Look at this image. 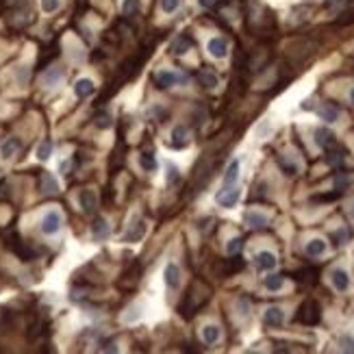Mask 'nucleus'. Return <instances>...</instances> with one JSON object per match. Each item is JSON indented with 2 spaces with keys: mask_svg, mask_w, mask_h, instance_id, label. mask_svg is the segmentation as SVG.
I'll use <instances>...</instances> for the list:
<instances>
[{
  "mask_svg": "<svg viewBox=\"0 0 354 354\" xmlns=\"http://www.w3.org/2000/svg\"><path fill=\"white\" fill-rule=\"evenodd\" d=\"M152 48H155V44H146V46H142V48H139V53H135L133 57H128L126 61L120 65L118 72H115V76H113V81L109 83V87L105 89V94L100 96V105H105L106 98L113 96L115 91H118L120 87L124 85V83H128L130 78L137 76V72L142 70V65L146 63V59L152 54Z\"/></svg>",
  "mask_w": 354,
  "mask_h": 354,
  "instance_id": "obj_1",
  "label": "nucleus"
},
{
  "mask_svg": "<svg viewBox=\"0 0 354 354\" xmlns=\"http://www.w3.org/2000/svg\"><path fill=\"white\" fill-rule=\"evenodd\" d=\"M209 298H211V287L204 285L202 281H194L192 285H189L187 293H185V300L180 302V306H178L180 315L192 319L194 315L209 302Z\"/></svg>",
  "mask_w": 354,
  "mask_h": 354,
  "instance_id": "obj_2",
  "label": "nucleus"
},
{
  "mask_svg": "<svg viewBox=\"0 0 354 354\" xmlns=\"http://www.w3.org/2000/svg\"><path fill=\"white\" fill-rule=\"evenodd\" d=\"M296 322H300L302 326H318L322 322V306L315 300H311V298L304 300L296 313Z\"/></svg>",
  "mask_w": 354,
  "mask_h": 354,
  "instance_id": "obj_3",
  "label": "nucleus"
},
{
  "mask_svg": "<svg viewBox=\"0 0 354 354\" xmlns=\"http://www.w3.org/2000/svg\"><path fill=\"white\" fill-rule=\"evenodd\" d=\"M187 81H189L187 74L174 72V70H161V72L155 74V85L159 89H167V87H174V85H185Z\"/></svg>",
  "mask_w": 354,
  "mask_h": 354,
  "instance_id": "obj_4",
  "label": "nucleus"
},
{
  "mask_svg": "<svg viewBox=\"0 0 354 354\" xmlns=\"http://www.w3.org/2000/svg\"><path fill=\"white\" fill-rule=\"evenodd\" d=\"M239 195H241L239 189H235V187H224L220 194L215 195V200H217V204H220V207L230 209V207H235V204H237Z\"/></svg>",
  "mask_w": 354,
  "mask_h": 354,
  "instance_id": "obj_5",
  "label": "nucleus"
},
{
  "mask_svg": "<svg viewBox=\"0 0 354 354\" xmlns=\"http://www.w3.org/2000/svg\"><path fill=\"white\" fill-rule=\"evenodd\" d=\"M139 278H142V267H139L137 263H135V267H128L126 272H124V276L118 281V285L122 287V289H133L135 285L139 283Z\"/></svg>",
  "mask_w": 354,
  "mask_h": 354,
  "instance_id": "obj_6",
  "label": "nucleus"
},
{
  "mask_svg": "<svg viewBox=\"0 0 354 354\" xmlns=\"http://www.w3.org/2000/svg\"><path fill=\"white\" fill-rule=\"evenodd\" d=\"M59 228H61V215L57 211H48L44 215V220H41V230L46 235H54Z\"/></svg>",
  "mask_w": 354,
  "mask_h": 354,
  "instance_id": "obj_7",
  "label": "nucleus"
},
{
  "mask_svg": "<svg viewBox=\"0 0 354 354\" xmlns=\"http://www.w3.org/2000/svg\"><path fill=\"white\" fill-rule=\"evenodd\" d=\"M244 222L250 228H254V230H261V228H265V226L269 224V217L263 215V213H259V211H246Z\"/></svg>",
  "mask_w": 354,
  "mask_h": 354,
  "instance_id": "obj_8",
  "label": "nucleus"
},
{
  "mask_svg": "<svg viewBox=\"0 0 354 354\" xmlns=\"http://www.w3.org/2000/svg\"><path fill=\"white\" fill-rule=\"evenodd\" d=\"M39 189H41V194H46V195L57 194L59 192L57 178H54L50 172H41V176H39Z\"/></svg>",
  "mask_w": 354,
  "mask_h": 354,
  "instance_id": "obj_9",
  "label": "nucleus"
},
{
  "mask_svg": "<svg viewBox=\"0 0 354 354\" xmlns=\"http://www.w3.org/2000/svg\"><path fill=\"white\" fill-rule=\"evenodd\" d=\"M165 285L170 289H178L180 287V267L176 263H167L165 265Z\"/></svg>",
  "mask_w": 354,
  "mask_h": 354,
  "instance_id": "obj_10",
  "label": "nucleus"
},
{
  "mask_svg": "<svg viewBox=\"0 0 354 354\" xmlns=\"http://www.w3.org/2000/svg\"><path fill=\"white\" fill-rule=\"evenodd\" d=\"M209 54L215 59H224L228 54V46H226V39H222V37H213V39H209Z\"/></svg>",
  "mask_w": 354,
  "mask_h": 354,
  "instance_id": "obj_11",
  "label": "nucleus"
},
{
  "mask_svg": "<svg viewBox=\"0 0 354 354\" xmlns=\"http://www.w3.org/2000/svg\"><path fill=\"white\" fill-rule=\"evenodd\" d=\"M143 235H146V222L137 220L135 224H130L128 232L124 235V241H126V244H135V241H142Z\"/></svg>",
  "mask_w": 354,
  "mask_h": 354,
  "instance_id": "obj_12",
  "label": "nucleus"
},
{
  "mask_svg": "<svg viewBox=\"0 0 354 354\" xmlns=\"http://www.w3.org/2000/svg\"><path fill=\"white\" fill-rule=\"evenodd\" d=\"M78 202H81V207L85 213H94L96 207H98V198L91 189H83L81 195H78Z\"/></svg>",
  "mask_w": 354,
  "mask_h": 354,
  "instance_id": "obj_13",
  "label": "nucleus"
},
{
  "mask_svg": "<svg viewBox=\"0 0 354 354\" xmlns=\"http://www.w3.org/2000/svg\"><path fill=\"white\" fill-rule=\"evenodd\" d=\"M263 322L267 324V326H281L283 322H285V313H283V309H278V306H269L267 311H265V315H263Z\"/></svg>",
  "mask_w": 354,
  "mask_h": 354,
  "instance_id": "obj_14",
  "label": "nucleus"
},
{
  "mask_svg": "<svg viewBox=\"0 0 354 354\" xmlns=\"http://www.w3.org/2000/svg\"><path fill=\"white\" fill-rule=\"evenodd\" d=\"M315 143L326 150V148H330V146H337V139H335V135L330 133L328 128H318L315 130Z\"/></svg>",
  "mask_w": 354,
  "mask_h": 354,
  "instance_id": "obj_15",
  "label": "nucleus"
},
{
  "mask_svg": "<svg viewBox=\"0 0 354 354\" xmlns=\"http://www.w3.org/2000/svg\"><path fill=\"white\" fill-rule=\"evenodd\" d=\"M254 263H257L259 269H274L276 267V254L263 250V252H259L257 257H254Z\"/></svg>",
  "mask_w": 354,
  "mask_h": 354,
  "instance_id": "obj_16",
  "label": "nucleus"
},
{
  "mask_svg": "<svg viewBox=\"0 0 354 354\" xmlns=\"http://www.w3.org/2000/svg\"><path fill=\"white\" fill-rule=\"evenodd\" d=\"M194 46V39H192V35H180L178 39L172 44V53L176 54V57H180V54H185L189 48Z\"/></svg>",
  "mask_w": 354,
  "mask_h": 354,
  "instance_id": "obj_17",
  "label": "nucleus"
},
{
  "mask_svg": "<svg viewBox=\"0 0 354 354\" xmlns=\"http://www.w3.org/2000/svg\"><path fill=\"white\" fill-rule=\"evenodd\" d=\"M187 143H189L187 128H185V126H176L174 133H172V148H176V150H183Z\"/></svg>",
  "mask_w": 354,
  "mask_h": 354,
  "instance_id": "obj_18",
  "label": "nucleus"
},
{
  "mask_svg": "<svg viewBox=\"0 0 354 354\" xmlns=\"http://www.w3.org/2000/svg\"><path fill=\"white\" fill-rule=\"evenodd\" d=\"M333 285L337 291H348L350 287V276H348L346 269H335L333 272Z\"/></svg>",
  "mask_w": 354,
  "mask_h": 354,
  "instance_id": "obj_19",
  "label": "nucleus"
},
{
  "mask_svg": "<svg viewBox=\"0 0 354 354\" xmlns=\"http://www.w3.org/2000/svg\"><path fill=\"white\" fill-rule=\"evenodd\" d=\"M96 89V85L89 81V78H81V81H76V85H74V94H76L78 98H87L91 96Z\"/></svg>",
  "mask_w": 354,
  "mask_h": 354,
  "instance_id": "obj_20",
  "label": "nucleus"
},
{
  "mask_svg": "<svg viewBox=\"0 0 354 354\" xmlns=\"http://www.w3.org/2000/svg\"><path fill=\"white\" fill-rule=\"evenodd\" d=\"M195 78H198V83L202 87H207V89H213V87L217 85V74L211 72V70H200Z\"/></svg>",
  "mask_w": 354,
  "mask_h": 354,
  "instance_id": "obj_21",
  "label": "nucleus"
},
{
  "mask_svg": "<svg viewBox=\"0 0 354 354\" xmlns=\"http://www.w3.org/2000/svg\"><path fill=\"white\" fill-rule=\"evenodd\" d=\"M20 148H22V143H20V139H18V137L7 139V142L2 143V159H11V157L16 155Z\"/></svg>",
  "mask_w": 354,
  "mask_h": 354,
  "instance_id": "obj_22",
  "label": "nucleus"
},
{
  "mask_svg": "<svg viewBox=\"0 0 354 354\" xmlns=\"http://www.w3.org/2000/svg\"><path fill=\"white\" fill-rule=\"evenodd\" d=\"M139 163H142V167L146 172H155L157 170V157L152 150H143L142 155H139Z\"/></svg>",
  "mask_w": 354,
  "mask_h": 354,
  "instance_id": "obj_23",
  "label": "nucleus"
},
{
  "mask_svg": "<svg viewBox=\"0 0 354 354\" xmlns=\"http://www.w3.org/2000/svg\"><path fill=\"white\" fill-rule=\"evenodd\" d=\"M237 178H239V161H232L224 174V187H232L237 183Z\"/></svg>",
  "mask_w": 354,
  "mask_h": 354,
  "instance_id": "obj_24",
  "label": "nucleus"
},
{
  "mask_svg": "<svg viewBox=\"0 0 354 354\" xmlns=\"http://www.w3.org/2000/svg\"><path fill=\"white\" fill-rule=\"evenodd\" d=\"M63 78V70H59V68H50V70H46V74H44V85L46 87H54L59 81Z\"/></svg>",
  "mask_w": 354,
  "mask_h": 354,
  "instance_id": "obj_25",
  "label": "nucleus"
},
{
  "mask_svg": "<svg viewBox=\"0 0 354 354\" xmlns=\"http://www.w3.org/2000/svg\"><path fill=\"white\" fill-rule=\"evenodd\" d=\"M318 113H319V118H322L324 122H337V118H339V109L337 106H333V105L319 106Z\"/></svg>",
  "mask_w": 354,
  "mask_h": 354,
  "instance_id": "obj_26",
  "label": "nucleus"
},
{
  "mask_svg": "<svg viewBox=\"0 0 354 354\" xmlns=\"http://www.w3.org/2000/svg\"><path fill=\"white\" fill-rule=\"evenodd\" d=\"M91 232H94L96 239H105V237H109V224L102 217H96L94 224H91Z\"/></svg>",
  "mask_w": 354,
  "mask_h": 354,
  "instance_id": "obj_27",
  "label": "nucleus"
},
{
  "mask_svg": "<svg viewBox=\"0 0 354 354\" xmlns=\"http://www.w3.org/2000/svg\"><path fill=\"white\" fill-rule=\"evenodd\" d=\"M326 252V241L324 239H311L306 244V254L309 257H319V254Z\"/></svg>",
  "mask_w": 354,
  "mask_h": 354,
  "instance_id": "obj_28",
  "label": "nucleus"
},
{
  "mask_svg": "<svg viewBox=\"0 0 354 354\" xmlns=\"http://www.w3.org/2000/svg\"><path fill=\"white\" fill-rule=\"evenodd\" d=\"M202 339L207 346H213V343H217V339H220V328L217 326H204L202 328Z\"/></svg>",
  "mask_w": 354,
  "mask_h": 354,
  "instance_id": "obj_29",
  "label": "nucleus"
},
{
  "mask_svg": "<svg viewBox=\"0 0 354 354\" xmlns=\"http://www.w3.org/2000/svg\"><path fill=\"white\" fill-rule=\"evenodd\" d=\"M341 161H343V155L339 148H335V146L326 148V163H328V165L337 167V165H341Z\"/></svg>",
  "mask_w": 354,
  "mask_h": 354,
  "instance_id": "obj_30",
  "label": "nucleus"
},
{
  "mask_svg": "<svg viewBox=\"0 0 354 354\" xmlns=\"http://www.w3.org/2000/svg\"><path fill=\"white\" fill-rule=\"evenodd\" d=\"M350 239H352V228H348V226H343V228H339L337 232H333L335 246H346Z\"/></svg>",
  "mask_w": 354,
  "mask_h": 354,
  "instance_id": "obj_31",
  "label": "nucleus"
},
{
  "mask_svg": "<svg viewBox=\"0 0 354 354\" xmlns=\"http://www.w3.org/2000/svg\"><path fill=\"white\" fill-rule=\"evenodd\" d=\"M94 122H96V126L98 128H109V126H113V115L109 113V111H98L96 113V118H94Z\"/></svg>",
  "mask_w": 354,
  "mask_h": 354,
  "instance_id": "obj_32",
  "label": "nucleus"
},
{
  "mask_svg": "<svg viewBox=\"0 0 354 354\" xmlns=\"http://www.w3.org/2000/svg\"><path fill=\"white\" fill-rule=\"evenodd\" d=\"M283 283H285V276H283V274H269V276H265V287H267L269 291H278L283 287Z\"/></svg>",
  "mask_w": 354,
  "mask_h": 354,
  "instance_id": "obj_33",
  "label": "nucleus"
},
{
  "mask_svg": "<svg viewBox=\"0 0 354 354\" xmlns=\"http://www.w3.org/2000/svg\"><path fill=\"white\" fill-rule=\"evenodd\" d=\"M50 155H53V142H50V139H44V142L39 143V148H37V159L48 161Z\"/></svg>",
  "mask_w": 354,
  "mask_h": 354,
  "instance_id": "obj_34",
  "label": "nucleus"
},
{
  "mask_svg": "<svg viewBox=\"0 0 354 354\" xmlns=\"http://www.w3.org/2000/svg\"><path fill=\"white\" fill-rule=\"evenodd\" d=\"M293 278H296L298 283H309L311 285V283H318V272H315V269H302V272H298Z\"/></svg>",
  "mask_w": 354,
  "mask_h": 354,
  "instance_id": "obj_35",
  "label": "nucleus"
},
{
  "mask_svg": "<svg viewBox=\"0 0 354 354\" xmlns=\"http://www.w3.org/2000/svg\"><path fill=\"white\" fill-rule=\"evenodd\" d=\"M241 248H244V239H241V237H235V239H230L226 244V252L228 254H239Z\"/></svg>",
  "mask_w": 354,
  "mask_h": 354,
  "instance_id": "obj_36",
  "label": "nucleus"
},
{
  "mask_svg": "<svg viewBox=\"0 0 354 354\" xmlns=\"http://www.w3.org/2000/svg\"><path fill=\"white\" fill-rule=\"evenodd\" d=\"M122 11H124V16H126V18L137 16V11H139V0H124Z\"/></svg>",
  "mask_w": 354,
  "mask_h": 354,
  "instance_id": "obj_37",
  "label": "nucleus"
},
{
  "mask_svg": "<svg viewBox=\"0 0 354 354\" xmlns=\"http://www.w3.org/2000/svg\"><path fill=\"white\" fill-rule=\"evenodd\" d=\"M278 163H281V167H283V172H285L287 176H293L298 172V165L296 163H291V161H287L285 157H278Z\"/></svg>",
  "mask_w": 354,
  "mask_h": 354,
  "instance_id": "obj_38",
  "label": "nucleus"
},
{
  "mask_svg": "<svg viewBox=\"0 0 354 354\" xmlns=\"http://www.w3.org/2000/svg\"><path fill=\"white\" fill-rule=\"evenodd\" d=\"M348 183H350V178H348L346 172H341V174L335 176V189H337V192H341V194H343V189L348 187Z\"/></svg>",
  "mask_w": 354,
  "mask_h": 354,
  "instance_id": "obj_39",
  "label": "nucleus"
},
{
  "mask_svg": "<svg viewBox=\"0 0 354 354\" xmlns=\"http://www.w3.org/2000/svg\"><path fill=\"white\" fill-rule=\"evenodd\" d=\"M339 195H341V192H337L335 189L333 194H322V195H315V198H311L313 202H333V200H337Z\"/></svg>",
  "mask_w": 354,
  "mask_h": 354,
  "instance_id": "obj_40",
  "label": "nucleus"
},
{
  "mask_svg": "<svg viewBox=\"0 0 354 354\" xmlns=\"http://www.w3.org/2000/svg\"><path fill=\"white\" fill-rule=\"evenodd\" d=\"M178 4H180V0H161V9L165 13H174L178 9Z\"/></svg>",
  "mask_w": 354,
  "mask_h": 354,
  "instance_id": "obj_41",
  "label": "nucleus"
},
{
  "mask_svg": "<svg viewBox=\"0 0 354 354\" xmlns=\"http://www.w3.org/2000/svg\"><path fill=\"white\" fill-rule=\"evenodd\" d=\"M180 178V174H178V167L176 165H167V183H176V180Z\"/></svg>",
  "mask_w": 354,
  "mask_h": 354,
  "instance_id": "obj_42",
  "label": "nucleus"
},
{
  "mask_svg": "<svg viewBox=\"0 0 354 354\" xmlns=\"http://www.w3.org/2000/svg\"><path fill=\"white\" fill-rule=\"evenodd\" d=\"M41 9H44L46 13H53L59 9V0H41Z\"/></svg>",
  "mask_w": 354,
  "mask_h": 354,
  "instance_id": "obj_43",
  "label": "nucleus"
},
{
  "mask_svg": "<svg viewBox=\"0 0 354 354\" xmlns=\"http://www.w3.org/2000/svg\"><path fill=\"white\" fill-rule=\"evenodd\" d=\"M341 350L354 352V339L352 337H341Z\"/></svg>",
  "mask_w": 354,
  "mask_h": 354,
  "instance_id": "obj_44",
  "label": "nucleus"
},
{
  "mask_svg": "<svg viewBox=\"0 0 354 354\" xmlns=\"http://www.w3.org/2000/svg\"><path fill=\"white\" fill-rule=\"evenodd\" d=\"M198 2H200V7L209 9V7H213V4H215V0H198Z\"/></svg>",
  "mask_w": 354,
  "mask_h": 354,
  "instance_id": "obj_45",
  "label": "nucleus"
},
{
  "mask_svg": "<svg viewBox=\"0 0 354 354\" xmlns=\"http://www.w3.org/2000/svg\"><path fill=\"white\" fill-rule=\"evenodd\" d=\"M350 98H352V102H354V89L350 91Z\"/></svg>",
  "mask_w": 354,
  "mask_h": 354,
  "instance_id": "obj_46",
  "label": "nucleus"
},
{
  "mask_svg": "<svg viewBox=\"0 0 354 354\" xmlns=\"http://www.w3.org/2000/svg\"><path fill=\"white\" fill-rule=\"evenodd\" d=\"M350 213H352V217H354V207H352V209H350Z\"/></svg>",
  "mask_w": 354,
  "mask_h": 354,
  "instance_id": "obj_47",
  "label": "nucleus"
}]
</instances>
